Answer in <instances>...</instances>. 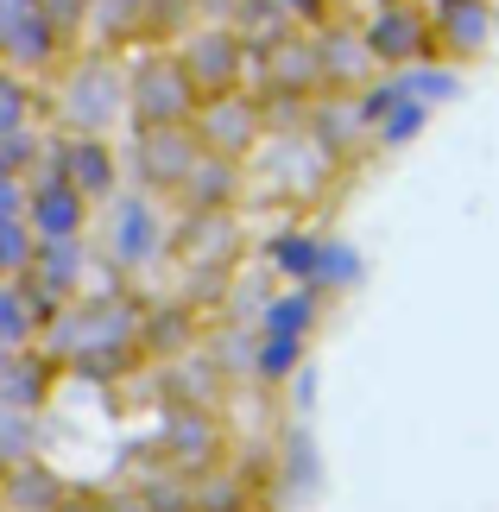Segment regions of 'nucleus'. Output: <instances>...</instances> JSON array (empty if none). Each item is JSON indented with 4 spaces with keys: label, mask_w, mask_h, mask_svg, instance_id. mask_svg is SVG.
<instances>
[{
    "label": "nucleus",
    "mask_w": 499,
    "mask_h": 512,
    "mask_svg": "<svg viewBox=\"0 0 499 512\" xmlns=\"http://www.w3.org/2000/svg\"><path fill=\"white\" fill-rule=\"evenodd\" d=\"M89 222V203L76 196L64 177H51V184L26 190V228L38 234V241H76Z\"/></svg>",
    "instance_id": "1"
},
{
    "label": "nucleus",
    "mask_w": 499,
    "mask_h": 512,
    "mask_svg": "<svg viewBox=\"0 0 499 512\" xmlns=\"http://www.w3.org/2000/svg\"><path fill=\"white\" fill-rule=\"evenodd\" d=\"M64 184L83 196V203H102V196H114V184H121V171H114V152L95 140V133H83V140L64 146Z\"/></svg>",
    "instance_id": "2"
},
{
    "label": "nucleus",
    "mask_w": 499,
    "mask_h": 512,
    "mask_svg": "<svg viewBox=\"0 0 499 512\" xmlns=\"http://www.w3.org/2000/svg\"><path fill=\"white\" fill-rule=\"evenodd\" d=\"M133 95H139V121H146V127H184V114H190V70L158 64V70H146V89H133Z\"/></svg>",
    "instance_id": "3"
},
{
    "label": "nucleus",
    "mask_w": 499,
    "mask_h": 512,
    "mask_svg": "<svg viewBox=\"0 0 499 512\" xmlns=\"http://www.w3.org/2000/svg\"><path fill=\"white\" fill-rule=\"evenodd\" d=\"M57 304H45V298H32L19 279H0V348H26L32 342V329L51 317Z\"/></svg>",
    "instance_id": "4"
},
{
    "label": "nucleus",
    "mask_w": 499,
    "mask_h": 512,
    "mask_svg": "<svg viewBox=\"0 0 499 512\" xmlns=\"http://www.w3.org/2000/svg\"><path fill=\"white\" fill-rule=\"evenodd\" d=\"M158 253V215L152 203H121V215H114V260L121 266H139V260H152Z\"/></svg>",
    "instance_id": "5"
},
{
    "label": "nucleus",
    "mask_w": 499,
    "mask_h": 512,
    "mask_svg": "<svg viewBox=\"0 0 499 512\" xmlns=\"http://www.w3.org/2000/svg\"><path fill=\"white\" fill-rule=\"evenodd\" d=\"M196 165V146L184 127H152V159H146V184H165L177 190L184 184V171Z\"/></svg>",
    "instance_id": "6"
},
{
    "label": "nucleus",
    "mask_w": 499,
    "mask_h": 512,
    "mask_svg": "<svg viewBox=\"0 0 499 512\" xmlns=\"http://www.w3.org/2000/svg\"><path fill=\"white\" fill-rule=\"evenodd\" d=\"M45 361L38 354H13L7 367H0V405H13V411H32L38 399H45Z\"/></svg>",
    "instance_id": "7"
},
{
    "label": "nucleus",
    "mask_w": 499,
    "mask_h": 512,
    "mask_svg": "<svg viewBox=\"0 0 499 512\" xmlns=\"http://www.w3.org/2000/svg\"><path fill=\"white\" fill-rule=\"evenodd\" d=\"M253 140V114L247 108H215L209 114V121H203V152H209V159H234V152H241Z\"/></svg>",
    "instance_id": "8"
},
{
    "label": "nucleus",
    "mask_w": 499,
    "mask_h": 512,
    "mask_svg": "<svg viewBox=\"0 0 499 512\" xmlns=\"http://www.w3.org/2000/svg\"><path fill=\"white\" fill-rule=\"evenodd\" d=\"M32 253H38V241L26 222H0V279H19L32 266Z\"/></svg>",
    "instance_id": "9"
},
{
    "label": "nucleus",
    "mask_w": 499,
    "mask_h": 512,
    "mask_svg": "<svg viewBox=\"0 0 499 512\" xmlns=\"http://www.w3.org/2000/svg\"><path fill=\"white\" fill-rule=\"evenodd\" d=\"M32 456V411L0 405V462H26Z\"/></svg>",
    "instance_id": "10"
},
{
    "label": "nucleus",
    "mask_w": 499,
    "mask_h": 512,
    "mask_svg": "<svg viewBox=\"0 0 499 512\" xmlns=\"http://www.w3.org/2000/svg\"><path fill=\"white\" fill-rule=\"evenodd\" d=\"M310 317H316V298H310V291H291V298H278V310H272V336H304V329H310Z\"/></svg>",
    "instance_id": "11"
},
{
    "label": "nucleus",
    "mask_w": 499,
    "mask_h": 512,
    "mask_svg": "<svg viewBox=\"0 0 499 512\" xmlns=\"http://www.w3.org/2000/svg\"><path fill=\"white\" fill-rule=\"evenodd\" d=\"M278 266L297 272V279H310V272L323 266V260H316V241H310V234H291V241H278Z\"/></svg>",
    "instance_id": "12"
},
{
    "label": "nucleus",
    "mask_w": 499,
    "mask_h": 512,
    "mask_svg": "<svg viewBox=\"0 0 499 512\" xmlns=\"http://www.w3.org/2000/svg\"><path fill=\"white\" fill-rule=\"evenodd\" d=\"M0 222H26V184L0 177Z\"/></svg>",
    "instance_id": "13"
},
{
    "label": "nucleus",
    "mask_w": 499,
    "mask_h": 512,
    "mask_svg": "<svg viewBox=\"0 0 499 512\" xmlns=\"http://www.w3.org/2000/svg\"><path fill=\"white\" fill-rule=\"evenodd\" d=\"M285 367H297V342H291V336H272V348H266V373H285Z\"/></svg>",
    "instance_id": "14"
},
{
    "label": "nucleus",
    "mask_w": 499,
    "mask_h": 512,
    "mask_svg": "<svg viewBox=\"0 0 499 512\" xmlns=\"http://www.w3.org/2000/svg\"><path fill=\"white\" fill-rule=\"evenodd\" d=\"M222 45H228V38H203V51H222ZM203 64H209V83L228 76V57H203Z\"/></svg>",
    "instance_id": "15"
},
{
    "label": "nucleus",
    "mask_w": 499,
    "mask_h": 512,
    "mask_svg": "<svg viewBox=\"0 0 499 512\" xmlns=\"http://www.w3.org/2000/svg\"><path fill=\"white\" fill-rule=\"evenodd\" d=\"M7 361H13V348H0V367H7Z\"/></svg>",
    "instance_id": "16"
}]
</instances>
